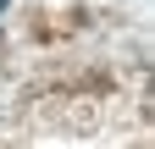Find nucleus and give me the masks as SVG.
<instances>
[{"mask_svg":"<svg viewBox=\"0 0 155 149\" xmlns=\"http://www.w3.org/2000/svg\"><path fill=\"white\" fill-rule=\"evenodd\" d=\"M0 11H6V0H0Z\"/></svg>","mask_w":155,"mask_h":149,"instance_id":"nucleus-1","label":"nucleus"}]
</instances>
